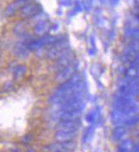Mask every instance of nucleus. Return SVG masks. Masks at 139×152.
<instances>
[{"instance_id": "obj_1", "label": "nucleus", "mask_w": 139, "mask_h": 152, "mask_svg": "<svg viewBox=\"0 0 139 152\" xmlns=\"http://www.w3.org/2000/svg\"><path fill=\"white\" fill-rule=\"evenodd\" d=\"M77 69H78V63L74 61L71 65H69L68 66L58 72L56 76V81L60 83L66 82L77 72Z\"/></svg>"}, {"instance_id": "obj_2", "label": "nucleus", "mask_w": 139, "mask_h": 152, "mask_svg": "<svg viewBox=\"0 0 139 152\" xmlns=\"http://www.w3.org/2000/svg\"><path fill=\"white\" fill-rule=\"evenodd\" d=\"M76 148L74 141H58L47 147L49 152H72Z\"/></svg>"}, {"instance_id": "obj_3", "label": "nucleus", "mask_w": 139, "mask_h": 152, "mask_svg": "<svg viewBox=\"0 0 139 152\" xmlns=\"http://www.w3.org/2000/svg\"><path fill=\"white\" fill-rule=\"evenodd\" d=\"M68 43L65 40H60L55 43L51 47V49L49 50L48 56L50 59H59L61 55H64L68 50Z\"/></svg>"}, {"instance_id": "obj_4", "label": "nucleus", "mask_w": 139, "mask_h": 152, "mask_svg": "<svg viewBox=\"0 0 139 152\" xmlns=\"http://www.w3.org/2000/svg\"><path fill=\"white\" fill-rule=\"evenodd\" d=\"M74 58H75L74 52L68 49L64 55H61L60 57L58 59V61H57L55 66V70L59 72L60 71L63 70L64 68L68 66L69 65H71L74 61Z\"/></svg>"}, {"instance_id": "obj_5", "label": "nucleus", "mask_w": 139, "mask_h": 152, "mask_svg": "<svg viewBox=\"0 0 139 152\" xmlns=\"http://www.w3.org/2000/svg\"><path fill=\"white\" fill-rule=\"evenodd\" d=\"M77 134L78 130H58L55 134V139L58 141H73Z\"/></svg>"}, {"instance_id": "obj_6", "label": "nucleus", "mask_w": 139, "mask_h": 152, "mask_svg": "<svg viewBox=\"0 0 139 152\" xmlns=\"http://www.w3.org/2000/svg\"><path fill=\"white\" fill-rule=\"evenodd\" d=\"M82 126L80 119L61 121L58 123V130H79Z\"/></svg>"}, {"instance_id": "obj_7", "label": "nucleus", "mask_w": 139, "mask_h": 152, "mask_svg": "<svg viewBox=\"0 0 139 152\" xmlns=\"http://www.w3.org/2000/svg\"><path fill=\"white\" fill-rule=\"evenodd\" d=\"M127 128L124 126H117L115 127L111 134V139L114 142H120L124 140V137L127 134Z\"/></svg>"}, {"instance_id": "obj_8", "label": "nucleus", "mask_w": 139, "mask_h": 152, "mask_svg": "<svg viewBox=\"0 0 139 152\" xmlns=\"http://www.w3.org/2000/svg\"><path fill=\"white\" fill-rule=\"evenodd\" d=\"M40 10L41 9L38 4H27L21 9V15L25 17H30L36 15Z\"/></svg>"}, {"instance_id": "obj_9", "label": "nucleus", "mask_w": 139, "mask_h": 152, "mask_svg": "<svg viewBox=\"0 0 139 152\" xmlns=\"http://www.w3.org/2000/svg\"><path fill=\"white\" fill-rule=\"evenodd\" d=\"M133 146V141L131 139H124L120 141L116 147V152H130Z\"/></svg>"}, {"instance_id": "obj_10", "label": "nucleus", "mask_w": 139, "mask_h": 152, "mask_svg": "<svg viewBox=\"0 0 139 152\" xmlns=\"http://www.w3.org/2000/svg\"><path fill=\"white\" fill-rule=\"evenodd\" d=\"M94 125L95 124H91L88 128H87V130L85 131L84 134L82 136V145H87L92 140V136H93V133H94Z\"/></svg>"}, {"instance_id": "obj_11", "label": "nucleus", "mask_w": 139, "mask_h": 152, "mask_svg": "<svg viewBox=\"0 0 139 152\" xmlns=\"http://www.w3.org/2000/svg\"><path fill=\"white\" fill-rule=\"evenodd\" d=\"M24 1L25 0H19L17 2H15V3H14L12 4H10L9 6L8 7V9H7V14L8 15H12V14H14V13L18 10L20 7H21L23 5V3L22 2H24Z\"/></svg>"}, {"instance_id": "obj_12", "label": "nucleus", "mask_w": 139, "mask_h": 152, "mask_svg": "<svg viewBox=\"0 0 139 152\" xmlns=\"http://www.w3.org/2000/svg\"><path fill=\"white\" fill-rule=\"evenodd\" d=\"M98 116V111L97 110H92L86 116L87 122H88L90 124H95V122L97 120Z\"/></svg>"}, {"instance_id": "obj_13", "label": "nucleus", "mask_w": 139, "mask_h": 152, "mask_svg": "<svg viewBox=\"0 0 139 152\" xmlns=\"http://www.w3.org/2000/svg\"><path fill=\"white\" fill-rule=\"evenodd\" d=\"M139 123V114L138 115H136V116H133L132 117H130L127 122H125L124 124V127L126 128H132L134 126H136L137 124Z\"/></svg>"}, {"instance_id": "obj_14", "label": "nucleus", "mask_w": 139, "mask_h": 152, "mask_svg": "<svg viewBox=\"0 0 139 152\" xmlns=\"http://www.w3.org/2000/svg\"><path fill=\"white\" fill-rule=\"evenodd\" d=\"M25 72V67L22 66H17V68L15 69V76L18 77L19 76L24 74Z\"/></svg>"}, {"instance_id": "obj_15", "label": "nucleus", "mask_w": 139, "mask_h": 152, "mask_svg": "<svg viewBox=\"0 0 139 152\" xmlns=\"http://www.w3.org/2000/svg\"><path fill=\"white\" fill-rule=\"evenodd\" d=\"M130 152H139V143L136 144V145H133L132 151Z\"/></svg>"}, {"instance_id": "obj_16", "label": "nucleus", "mask_w": 139, "mask_h": 152, "mask_svg": "<svg viewBox=\"0 0 139 152\" xmlns=\"http://www.w3.org/2000/svg\"><path fill=\"white\" fill-rule=\"evenodd\" d=\"M137 135H138V137H139V131H138V134H137Z\"/></svg>"}]
</instances>
